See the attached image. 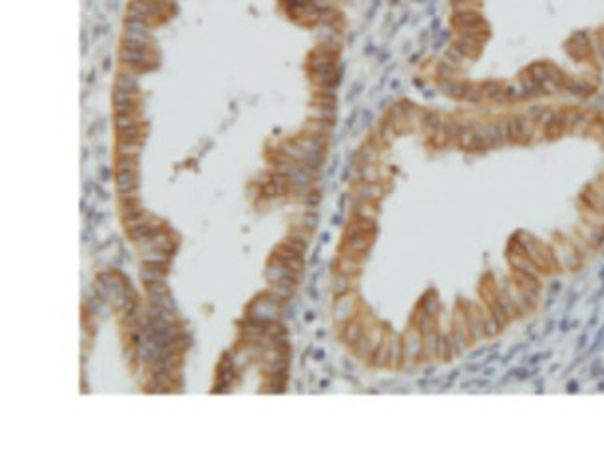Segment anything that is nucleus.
Listing matches in <instances>:
<instances>
[{"label":"nucleus","mask_w":604,"mask_h":474,"mask_svg":"<svg viewBox=\"0 0 604 474\" xmlns=\"http://www.w3.org/2000/svg\"><path fill=\"white\" fill-rule=\"evenodd\" d=\"M136 186V175L134 171H119L117 175V188L119 192H126Z\"/></svg>","instance_id":"7ed1b4c3"},{"label":"nucleus","mask_w":604,"mask_h":474,"mask_svg":"<svg viewBox=\"0 0 604 474\" xmlns=\"http://www.w3.org/2000/svg\"><path fill=\"white\" fill-rule=\"evenodd\" d=\"M164 313H166V309H164L162 305H155V303H151V305L147 307L145 316L149 318V320H157V318H162Z\"/></svg>","instance_id":"f3484780"},{"label":"nucleus","mask_w":604,"mask_h":474,"mask_svg":"<svg viewBox=\"0 0 604 474\" xmlns=\"http://www.w3.org/2000/svg\"><path fill=\"white\" fill-rule=\"evenodd\" d=\"M88 240H89V231L82 232V242H88Z\"/></svg>","instance_id":"c756f323"},{"label":"nucleus","mask_w":604,"mask_h":474,"mask_svg":"<svg viewBox=\"0 0 604 474\" xmlns=\"http://www.w3.org/2000/svg\"><path fill=\"white\" fill-rule=\"evenodd\" d=\"M103 299L99 298V296H93V298H88L86 299V311H88V315L91 316H97L103 313Z\"/></svg>","instance_id":"1a4fd4ad"},{"label":"nucleus","mask_w":604,"mask_h":474,"mask_svg":"<svg viewBox=\"0 0 604 474\" xmlns=\"http://www.w3.org/2000/svg\"><path fill=\"white\" fill-rule=\"evenodd\" d=\"M361 337V327L357 326V324H350V326L346 327V331H344V338L350 342V344H355L357 340Z\"/></svg>","instance_id":"4468645a"},{"label":"nucleus","mask_w":604,"mask_h":474,"mask_svg":"<svg viewBox=\"0 0 604 474\" xmlns=\"http://www.w3.org/2000/svg\"><path fill=\"white\" fill-rule=\"evenodd\" d=\"M270 292L277 294L283 299H288L294 294V283H273L270 288Z\"/></svg>","instance_id":"39448f33"},{"label":"nucleus","mask_w":604,"mask_h":474,"mask_svg":"<svg viewBox=\"0 0 604 474\" xmlns=\"http://www.w3.org/2000/svg\"><path fill=\"white\" fill-rule=\"evenodd\" d=\"M140 275H142V281H143V283H164L167 279V270L158 268V266L145 264V268H142Z\"/></svg>","instance_id":"f03ea898"},{"label":"nucleus","mask_w":604,"mask_h":474,"mask_svg":"<svg viewBox=\"0 0 604 474\" xmlns=\"http://www.w3.org/2000/svg\"><path fill=\"white\" fill-rule=\"evenodd\" d=\"M153 326H155V331H157V333H164L167 327H169V324H167L164 318H157V320H153Z\"/></svg>","instance_id":"bb28decb"},{"label":"nucleus","mask_w":604,"mask_h":474,"mask_svg":"<svg viewBox=\"0 0 604 474\" xmlns=\"http://www.w3.org/2000/svg\"><path fill=\"white\" fill-rule=\"evenodd\" d=\"M136 359H138V363L140 365H147L151 359H153V351H151V346L143 342V344H140V346H136V351H134Z\"/></svg>","instance_id":"0eeeda50"},{"label":"nucleus","mask_w":604,"mask_h":474,"mask_svg":"<svg viewBox=\"0 0 604 474\" xmlns=\"http://www.w3.org/2000/svg\"><path fill=\"white\" fill-rule=\"evenodd\" d=\"M158 305H162L166 311H175V301H173V298L169 294L162 296V299H160V303Z\"/></svg>","instance_id":"393cba45"},{"label":"nucleus","mask_w":604,"mask_h":474,"mask_svg":"<svg viewBox=\"0 0 604 474\" xmlns=\"http://www.w3.org/2000/svg\"><path fill=\"white\" fill-rule=\"evenodd\" d=\"M142 261H143V264H151V266H158V268L169 270L171 255L162 251V249H151V251L142 253Z\"/></svg>","instance_id":"f257e3e1"},{"label":"nucleus","mask_w":604,"mask_h":474,"mask_svg":"<svg viewBox=\"0 0 604 474\" xmlns=\"http://www.w3.org/2000/svg\"><path fill=\"white\" fill-rule=\"evenodd\" d=\"M142 207L140 205H136V203H128V205H123V209H121V216H123V220H128V218H134L138 214H142Z\"/></svg>","instance_id":"dca6fc26"},{"label":"nucleus","mask_w":604,"mask_h":474,"mask_svg":"<svg viewBox=\"0 0 604 474\" xmlns=\"http://www.w3.org/2000/svg\"><path fill=\"white\" fill-rule=\"evenodd\" d=\"M286 333V329L283 324H275V322H270V324H266V335L268 337H275V335H284Z\"/></svg>","instance_id":"6ab92c4d"},{"label":"nucleus","mask_w":604,"mask_h":474,"mask_svg":"<svg viewBox=\"0 0 604 474\" xmlns=\"http://www.w3.org/2000/svg\"><path fill=\"white\" fill-rule=\"evenodd\" d=\"M117 169L119 171H134L136 169V160L130 157H123L117 162Z\"/></svg>","instance_id":"aec40b11"},{"label":"nucleus","mask_w":604,"mask_h":474,"mask_svg":"<svg viewBox=\"0 0 604 474\" xmlns=\"http://www.w3.org/2000/svg\"><path fill=\"white\" fill-rule=\"evenodd\" d=\"M316 223H318V218H316V216H305V218H303V227L309 229V231H313L314 227H316Z\"/></svg>","instance_id":"cd10ccee"},{"label":"nucleus","mask_w":604,"mask_h":474,"mask_svg":"<svg viewBox=\"0 0 604 474\" xmlns=\"http://www.w3.org/2000/svg\"><path fill=\"white\" fill-rule=\"evenodd\" d=\"M348 288H350V275L348 274H340L337 275V279H335L333 283V292L337 296H342L348 292Z\"/></svg>","instance_id":"6e6552de"},{"label":"nucleus","mask_w":604,"mask_h":474,"mask_svg":"<svg viewBox=\"0 0 604 474\" xmlns=\"http://www.w3.org/2000/svg\"><path fill=\"white\" fill-rule=\"evenodd\" d=\"M143 333H142V329H128V340L132 342V346H140V344H143Z\"/></svg>","instance_id":"4be33fe9"},{"label":"nucleus","mask_w":604,"mask_h":474,"mask_svg":"<svg viewBox=\"0 0 604 474\" xmlns=\"http://www.w3.org/2000/svg\"><path fill=\"white\" fill-rule=\"evenodd\" d=\"M162 318L166 320L169 326H175V324H178V318H177V315H175V311H166Z\"/></svg>","instance_id":"c85d7f7f"},{"label":"nucleus","mask_w":604,"mask_h":474,"mask_svg":"<svg viewBox=\"0 0 604 474\" xmlns=\"http://www.w3.org/2000/svg\"><path fill=\"white\" fill-rule=\"evenodd\" d=\"M145 390H147V392H151V394H164V392H167L169 389H167L166 385H162L160 381H157V379L151 376V379L147 381Z\"/></svg>","instance_id":"2eb2a0df"},{"label":"nucleus","mask_w":604,"mask_h":474,"mask_svg":"<svg viewBox=\"0 0 604 474\" xmlns=\"http://www.w3.org/2000/svg\"><path fill=\"white\" fill-rule=\"evenodd\" d=\"M119 153H121L123 157H132V155L138 153V147H136L132 141H125V143L119 145Z\"/></svg>","instance_id":"5701e85b"},{"label":"nucleus","mask_w":604,"mask_h":474,"mask_svg":"<svg viewBox=\"0 0 604 474\" xmlns=\"http://www.w3.org/2000/svg\"><path fill=\"white\" fill-rule=\"evenodd\" d=\"M366 246H368V242H366V238H354V240L350 242V247H352V249H355V251H361V249H366Z\"/></svg>","instance_id":"a878e982"},{"label":"nucleus","mask_w":604,"mask_h":474,"mask_svg":"<svg viewBox=\"0 0 604 474\" xmlns=\"http://www.w3.org/2000/svg\"><path fill=\"white\" fill-rule=\"evenodd\" d=\"M188 346H190V337H188L186 333H184L182 337H178V338H175V340H171L167 348H169L171 351H178V353H182V351H184V350H186Z\"/></svg>","instance_id":"ddd939ff"},{"label":"nucleus","mask_w":604,"mask_h":474,"mask_svg":"<svg viewBox=\"0 0 604 474\" xmlns=\"http://www.w3.org/2000/svg\"><path fill=\"white\" fill-rule=\"evenodd\" d=\"M145 290L149 296H166L169 294V286L164 283H145Z\"/></svg>","instance_id":"f8f14e48"},{"label":"nucleus","mask_w":604,"mask_h":474,"mask_svg":"<svg viewBox=\"0 0 604 474\" xmlns=\"http://www.w3.org/2000/svg\"><path fill=\"white\" fill-rule=\"evenodd\" d=\"M125 221V229L128 232L138 229V227H142V225H145L147 221H149V216H147L145 212H142V214H138L134 218H128V220H123Z\"/></svg>","instance_id":"9d476101"},{"label":"nucleus","mask_w":604,"mask_h":474,"mask_svg":"<svg viewBox=\"0 0 604 474\" xmlns=\"http://www.w3.org/2000/svg\"><path fill=\"white\" fill-rule=\"evenodd\" d=\"M286 369H288V359H279V361H270L264 370H266V374H286Z\"/></svg>","instance_id":"423d86ee"},{"label":"nucleus","mask_w":604,"mask_h":474,"mask_svg":"<svg viewBox=\"0 0 604 474\" xmlns=\"http://www.w3.org/2000/svg\"><path fill=\"white\" fill-rule=\"evenodd\" d=\"M143 316H145V311H142V307L138 305L132 313H126L125 315V324H128V326H140L143 322Z\"/></svg>","instance_id":"9b49d317"},{"label":"nucleus","mask_w":604,"mask_h":474,"mask_svg":"<svg viewBox=\"0 0 604 474\" xmlns=\"http://www.w3.org/2000/svg\"><path fill=\"white\" fill-rule=\"evenodd\" d=\"M284 246H288L290 249H294V251L300 253V255H302V253L305 251V249H307V242H303V240H300V238H294V236H292V238H288V240L284 242Z\"/></svg>","instance_id":"a211bd4d"},{"label":"nucleus","mask_w":604,"mask_h":474,"mask_svg":"<svg viewBox=\"0 0 604 474\" xmlns=\"http://www.w3.org/2000/svg\"><path fill=\"white\" fill-rule=\"evenodd\" d=\"M251 357H253V355H251V351L248 348H238L236 351H232V365L242 369V367H246V365L249 363Z\"/></svg>","instance_id":"20e7f679"},{"label":"nucleus","mask_w":604,"mask_h":474,"mask_svg":"<svg viewBox=\"0 0 604 474\" xmlns=\"http://www.w3.org/2000/svg\"><path fill=\"white\" fill-rule=\"evenodd\" d=\"M147 367H149V372H151V374L160 372V370H167L166 359H151V361L147 363Z\"/></svg>","instance_id":"412c9836"},{"label":"nucleus","mask_w":604,"mask_h":474,"mask_svg":"<svg viewBox=\"0 0 604 474\" xmlns=\"http://www.w3.org/2000/svg\"><path fill=\"white\" fill-rule=\"evenodd\" d=\"M119 197H121V203H123V205L136 203V199H138V192H136L134 188L126 190V192H121V195H119Z\"/></svg>","instance_id":"b1692460"}]
</instances>
